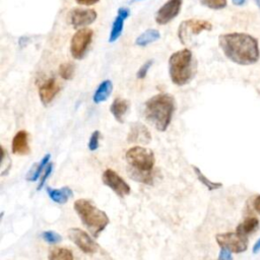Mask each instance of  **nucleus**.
I'll return each mask as SVG.
<instances>
[{
	"label": "nucleus",
	"mask_w": 260,
	"mask_h": 260,
	"mask_svg": "<svg viewBox=\"0 0 260 260\" xmlns=\"http://www.w3.org/2000/svg\"><path fill=\"white\" fill-rule=\"evenodd\" d=\"M212 24L203 19H188L183 21L178 29V37L182 44H186L190 35H199L204 30H211Z\"/></svg>",
	"instance_id": "8"
},
{
	"label": "nucleus",
	"mask_w": 260,
	"mask_h": 260,
	"mask_svg": "<svg viewBox=\"0 0 260 260\" xmlns=\"http://www.w3.org/2000/svg\"><path fill=\"white\" fill-rule=\"evenodd\" d=\"M232 1L237 6H241V5H244L246 3V0H232Z\"/></svg>",
	"instance_id": "36"
},
{
	"label": "nucleus",
	"mask_w": 260,
	"mask_h": 260,
	"mask_svg": "<svg viewBox=\"0 0 260 260\" xmlns=\"http://www.w3.org/2000/svg\"><path fill=\"white\" fill-rule=\"evenodd\" d=\"M193 168V171L195 173V175L197 176V179L210 191H213V190H216V189H219L222 187V184L219 183V182H213L211 180H209L200 170L199 168L195 167V166H192Z\"/></svg>",
	"instance_id": "23"
},
{
	"label": "nucleus",
	"mask_w": 260,
	"mask_h": 260,
	"mask_svg": "<svg viewBox=\"0 0 260 260\" xmlns=\"http://www.w3.org/2000/svg\"><path fill=\"white\" fill-rule=\"evenodd\" d=\"M218 260H233L232 252L229 251L228 249L221 248L219 255H218Z\"/></svg>",
	"instance_id": "32"
},
{
	"label": "nucleus",
	"mask_w": 260,
	"mask_h": 260,
	"mask_svg": "<svg viewBox=\"0 0 260 260\" xmlns=\"http://www.w3.org/2000/svg\"><path fill=\"white\" fill-rule=\"evenodd\" d=\"M74 210L94 238H98L110 222L106 212L87 199H77L74 202Z\"/></svg>",
	"instance_id": "4"
},
{
	"label": "nucleus",
	"mask_w": 260,
	"mask_h": 260,
	"mask_svg": "<svg viewBox=\"0 0 260 260\" xmlns=\"http://www.w3.org/2000/svg\"><path fill=\"white\" fill-rule=\"evenodd\" d=\"M218 45L224 56L239 65H252L260 58L257 39L245 32L220 35Z\"/></svg>",
	"instance_id": "1"
},
{
	"label": "nucleus",
	"mask_w": 260,
	"mask_h": 260,
	"mask_svg": "<svg viewBox=\"0 0 260 260\" xmlns=\"http://www.w3.org/2000/svg\"><path fill=\"white\" fill-rule=\"evenodd\" d=\"M129 15H130V11L128 8H126V7L119 8L118 14L112 24V28H111V32H110V37H109L110 43H114L119 39V37L121 36V34L123 31L125 19L128 18Z\"/></svg>",
	"instance_id": "15"
},
{
	"label": "nucleus",
	"mask_w": 260,
	"mask_h": 260,
	"mask_svg": "<svg viewBox=\"0 0 260 260\" xmlns=\"http://www.w3.org/2000/svg\"><path fill=\"white\" fill-rule=\"evenodd\" d=\"M183 0H168L156 12V23L164 25L172 21L181 11Z\"/></svg>",
	"instance_id": "11"
},
{
	"label": "nucleus",
	"mask_w": 260,
	"mask_h": 260,
	"mask_svg": "<svg viewBox=\"0 0 260 260\" xmlns=\"http://www.w3.org/2000/svg\"><path fill=\"white\" fill-rule=\"evenodd\" d=\"M252 251H253L254 254H256V253H258V252L260 251V239H258V240L256 241V243H255L254 246H253Z\"/></svg>",
	"instance_id": "35"
},
{
	"label": "nucleus",
	"mask_w": 260,
	"mask_h": 260,
	"mask_svg": "<svg viewBox=\"0 0 260 260\" xmlns=\"http://www.w3.org/2000/svg\"><path fill=\"white\" fill-rule=\"evenodd\" d=\"M50 157H51L50 153H47L37 165H35L28 172V174L26 176V180L27 181H37L40 178L45 167H47L49 165Z\"/></svg>",
	"instance_id": "22"
},
{
	"label": "nucleus",
	"mask_w": 260,
	"mask_h": 260,
	"mask_svg": "<svg viewBox=\"0 0 260 260\" xmlns=\"http://www.w3.org/2000/svg\"><path fill=\"white\" fill-rule=\"evenodd\" d=\"M152 64H153V60H152V59L147 60L146 62H144V63L141 65V67L138 69L137 73H136L137 78L143 79V78L146 76V74H147L148 70L150 69V67L152 66Z\"/></svg>",
	"instance_id": "30"
},
{
	"label": "nucleus",
	"mask_w": 260,
	"mask_h": 260,
	"mask_svg": "<svg viewBox=\"0 0 260 260\" xmlns=\"http://www.w3.org/2000/svg\"><path fill=\"white\" fill-rule=\"evenodd\" d=\"M49 260H74L72 252L67 248L53 249L49 254Z\"/></svg>",
	"instance_id": "25"
},
{
	"label": "nucleus",
	"mask_w": 260,
	"mask_h": 260,
	"mask_svg": "<svg viewBox=\"0 0 260 260\" xmlns=\"http://www.w3.org/2000/svg\"><path fill=\"white\" fill-rule=\"evenodd\" d=\"M11 150L14 154L26 155L30 152L28 143V133L24 130L18 131L11 142Z\"/></svg>",
	"instance_id": "16"
},
{
	"label": "nucleus",
	"mask_w": 260,
	"mask_h": 260,
	"mask_svg": "<svg viewBox=\"0 0 260 260\" xmlns=\"http://www.w3.org/2000/svg\"><path fill=\"white\" fill-rule=\"evenodd\" d=\"M93 31L90 28H80L71 38L70 53L74 59H82L91 43Z\"/></svg>",
	"instance_id": "6"
},
{
	"label": "nucleus",
	"mask_w": 260,
	"mask_h": 260,
	"mask_svg": "<svg viewBox=\"0 0 260 260\" xmlns=\"http://www.w3.org/2000/svg\"><path fill=\"white\" fill-rule=\"evenodd\" d=\"M258 225H259L258 218L249 216V217H246L241 223L238 224L236 232L244 237H247V236L253 234L257 230Z\"/></svg>",
	"instance_id": "20"
},
{
	"label": "nucleus",
	"mask_w": 260,
	"mask_h": 260,
	"mask_svg": "<svg viewBox=\"0 0 260 260\" xmlns=\"http://www.w3.org/2000/svg\"><path fill=\"white\" fill-rule=\"evenodd\" d=\"M253 206H254V209L256 210V212L260 214V195L255 197V199L253 201Z\"/></svg>",
	"instance_id": "34"
},
{
	"label": "nucleus",
	"mask_w": 260,
	"mask_h": 260,
	"mask_svg": "<svg viewBox=\"0 0 260 260\" xmlns=\"http://www.w3.org/2000/svg\"><path fill=\"white\" fill-rule=\"evenodd\" d=\"M215 240L220 248L228 249L232 253H242L248 248L247 237H244L237 232L217 234Z\"/></svg>",
	"instance_id": "7"
},
{
	"label": "nucleus",
	"mask_w": 260,
	"mask_h": 260,
	"mask_svg": "<svg viewBox=\"0 0 260 260\" xmlns=\"http://www.w3.org/2000/svg\"><path fill=\"white\" fill-rule=\"evenodd\" d=\"M128 174L135 181H138V182H141L144 184H148V185L152 184V181H153L152 172H140V171H136L134 169L129 168Z\"/></svg>",
	"instance_id": "24"
},
{
	"label": "nucleus",
	"mask_w": 260,
	"mask_h": 260,
	"mask_svg": "<svg viewBox=\"0 0 260 260\" xmlns=\"http://www.w3.org/2000/svg\"><path fill=\"white\" fill-rule=\"evenodd\" d=\"M125 157L131 169L140 172H152L154 154L151 149L143 146H133L126 151Z\"/></svg>",
	"instance_id": "5"
},
{
	"label": "nucleus",
	"mask_w": 260,
	"mask_h": 260,
	"mask_svg": "<svg viewBox=\"0 0 260 260\" xmlns=\"http://www.w3.org/2000/svg\"><path fill=\"white\" fill-rule=\"evenodd\" d=\"M78 4L80 5H84V6H89V5H93L96 2H99L100 0H75Z\"/></svg>",
	"instance_id": "33"
},
{
	"label": "nucleus",
	"mask_w": 260,
	"mask_h": 260,
	"mask_svg": "<svg viewBox=\"0 0 260 260\" xmlns=\"http://www.w3.org/2000/svg\"><path fill=\"white\" fill-rule=\"evenodd\" d=\"M68 237L85 254H93L99 249L96 243L89 237V235L86 232H84L81 229H69Z\"/></svg>",
	"instance_id": "9"
},
{
	"label": "nucleus",
	"mask_w": 260,
	"mask_h": 260,
	"mask_svg": "<svg viewBox=\"0 0 260 260\" xmlns=\"http://www.w3.org/2000/svg\"><path fill=\"white\" fill-rule=\"evenodd\" d=\"M47 193L49 197L58 204H64L73 195L72 190L69 187H62L60 189H54L52 187H47Z\"/></svg>",
	"instance_id": "18"
},
{
	"label": "nucleus",
	"mask_w": 260,
	"mask_h": 260,
	"mask_svg": "<svg viewBox=\"0 0 260 260\" xmlns=\"http://www.w3.org/2000/svg\"><path fill=\"white\" fill-rule=\"evenodd\" d=\"M100 136H101L100 131L95 130V131L92 132V134H91V136H90V138H89V140H88V144H87L88 149H89L90 151H94V150H96V149L99 148Z\"/></svg>",
	"instance_id": "29"
},
{
	"label": "nucleus",
	"mask_w": 260,
	"mask_h": 260,
	"mask_svg": "<svg viewBox=\"0 0 260 260\" xmlns=\"http://www.w3.org/2000/svg\"><path fill=\"white\" fill-rule=\"evenodd\" d=\"M52 170H53V164H52V162H49V165L46 167V169H45V171H44L43 176L41 177V181H40V183H39L38 190H40V189L44 186V184H45L46 180H47V179H48V177L51 175Z\"/></svg>",
	"instance_id": "31"
},
{
	"label": "nucleus",
	"mask_w": 260,
	"mask_h": 260,
	"mask_svg": "<svg viewBox=\"0 0 260 260\" xmlns=\"http://www.w3.org/2000/svg\"><path fill=\"white\" fill-rule=\"evenodd\" d=\"M176 109L174 96L168 93H158L148 99L144 104L143 115L158 131L168 129Z\"/></svg>",
	"instance_id": "2"
},
{
	"label": "nucleus",
	"mask_w": 260,
	"mask_h": 260,
	"mask_svg": "<svg viewBox=\"0 0 260 260\" xmlns=\"http://www.w3.org/2000/svg\"><path fill=\"white\" fill-rule=\"evenodd\" d=\"M42 238L48 244H58L62 241V237L53 231H45L42 233Z\"/></svg>",
	"instance_id": "27"
},
{
	"label": "nucleus",
	"mask_w": 260,
	"mask_h": 260,
	"mask_svg": "<svg viewBox=\"0 0 260 260\" xmlns=\"http://www.w3.org/2000/svg\"><path fill=\"white\" fill-rule=\"evenodd\" d=\"M200 3L203 6H206L213 10H219L226 6V0H200Z\"/></svg>",
	"instance_id": "28"
},
{
	"label": "nucleus",
	"mask_w": 260,
	"mask_h": 260,
	"mask_svg": "<svg viewBox=\"0 0 260 260\" xmlns=\"http://www.w3.org/2000/svg\"><path fill=\"white\" fill-rule=\"evenodd\" d=\"M69 21L74 28L91 24L96 19V12L93 9L74 8L69 12Z\"/></svg>",
	"instance_id": "12"
},
{
	"label": "nucleus",
	"mask_w": 260,
	"mask_h": 260,
	"mask_svg": "<svg viewBox=\"0 0 260 260\" xmlns=\"http://www.w3.org/2000/svg\"><path fill=\"white\" fill-rule=\"evenodd\" d=\"M60 87L54 77L46 79L39 86V96L44 106H48L59 92Z\"/></svg>",
	"instance_id": "14"
},
{
	"label": "nucleus",
	"mask_w": 260,
	"mask_h": 260,
	"mask_svg": "<svg viewBox=\"0 0 260 260\" xmlns=\"http://www.w3.org/2000/svg\"><path fill=\"white\" fill-rule=\"evenodd\" d=\"M113 90V83L111 80L107 79L104 80L103 82L100 83V85L98 86V88L95 89L94 93H93V102L95 104H100L102 102H105L112 93Z\"/></svg>",
	"instance_id": "19"
},
{
	"label": "nucleus",
	"mask_w": 260,
	"mask_h": 260,
	"mask_svg": "<svg viewBox=\"0 0 260 260\" xmlns=\"http://www.w3.org/2000/svg\"><path fill=\"white\" fill-rule=\"evenodd\" d=\"M102 180L106 186H108L120 197L128 195L131 191L128 183L122 177H120L114 170L107 169L103 173Z\"/></svg>",
	"instance_id": "10"
},
{
	"label": "nucleus",
	"mask_w": 260,
	"mask_h": 260,
	"mask_svg": "<svg viewBox=\"0 0 260 260\" xmlns=\"http://www.w3.org/2000/svg\"><path fill=\"white\" fill-rule=\"evenodd\" d=\"M160 38V34L157 29L154 28H149L143 31L141 35H139L136 40L135 44L139 47H145L153 42H156Z\"/></svg>",
	"instance_id": "21"
},
{
	"label": "nucleus",
	"mask_w": 260,
	"mask_h": 260,
	"mask_svg": "<svg viewBox=\"0 0 260 260\" xmlns=\"http://www.w3.org/2000/svg\"><path fill=\"white\" fill-rule=\"evenodd\" d=\"M127 141L130 143L147 144L151 141V134L145 125L140 122H134L130 126Z\"/></svg>",
	"instance_id": "13"
},
{
	"label": "nucleus",
	"mask_w": 260,
	"mask_h": 260,
	"mask_svg": "<svg viewBox=\"0 0 260 260\" xmlns=\"http://www.w3.org/2000/svg\"><path fill=\"white\" fill-rule=\"evenodd\" d=\"M130 104L127 100L122 98H117L110 106V112L113 117L120 123L124 122V118L129 110Z\"/></svg>",
	"instance_id": "17"
},
{
	"label": "nucleus",
	"mask_w": 260,
	"mask_h": 260,
	"mask_svg": "<svg viewBox=\"0 0 260 260\" xmlns=\"http://www.w3.org/2000/svg\"><path fill=\"white\" fill-rule=\"evenodd\" d=\"M195 71V62L191 50H179L169 58V74L174 84L179 86L187 84L193 78Z\"/></svg>",
	"instance_id": "3"
},
{
	"label": "nucleus",
	"mask_w": 260,
	"mask_h": 260,
	"mask_svg": "<svg viewBox=\"0 0 260 260\" xmlns=\"http://www.w3.org/2000/svg\"><path fill=\"white\" fill-rule=\"evenodd\" d=\"M59 74L65 80L71 79L73 74H74V66H73V64L70 63V62L62 63L60 65V67H59Z\"/></svg>",
	"instance_id": "26"
}]
</instances>
